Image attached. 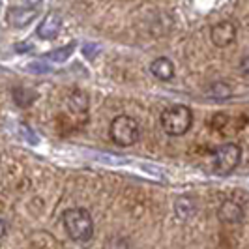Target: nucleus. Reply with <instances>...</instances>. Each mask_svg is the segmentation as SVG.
<instances>
[{"mask_svg": "<svg viewBox=\"0 0 249 249\" xmlns=\"http://www.w3.org/2000/svg\"><path fill=\"white\" fill-rule=\"evenodd\" d=\"M109 137L116 146H133L141 139V124L129 114H120L109 125Z\"/></svg>", "mask_w": 249, "mask_h": 249, "instance_id": "3", "label": "nucleus"}, {"mask_svg": "<svg viewBox=\"0 0 249 249\" xmlns=\"http://www.w3.org/2000/svg\"><path fill=\"white\" fill-rule=\"evenodd\" d=\"M23 4V8H36L37 4H41L43 0H19Z\"/></svg>", "mask_w": 249, "mask_h": 249, "instance_id": "14", "label": "nucleus"}, {"mask_svg": "<svg viewBox=\"0 0 249 249\" xmlns=\"http://www.w3.org/2000/svg\"><path fill=\"white\" fill-rule=\"evenodd\" d=\"M161 129L171 137H182L193 125V112L186 105H173L167 107L160 116Z\"/></svg>", "mask_w": 249, "mask_h": 249, "instance_id": "2", "label": "nucleus"}, {"mask_svg": "<svg viewBox=\"0 0 249 249\" xmlns=\"http://www.w3.org/2000/svg\"><path fill=\"white\" fill-rule=\"evenodd\" d=\"M71 49H73V45H70V47H64V49L56 51V53H51V58L53 60H64L70 53H71Z\"/></svg>", "mask_w": 249, "mask_h": 249, "instance_id": "13", "label": "nucleus"}, {"mask_svg": "<svg viewBox=\"0 0 249 249\" xmlns=\"http://www.w3.org/2000/svg\"><path fill=\"white\" fill-rule=\"evenodd\" d=\"M217 217L225 225H240L246 217V212H244V206L240 202L227 199L221 202V206L217 210Z\"/></svg>", "mask_w": 249, "mask_h": 249, "instance_id": "6", "label": "nucleus"}, {"mask_svg": "<svg viewBox=\"0 0 249 249\" xmlns=\"http://www.w3.org/2000/svg\"><path fill=\"white\" fill-rule=\"evenodd\" d=\"M36 15H37V12L34 8H12V10L8 12V21H10L13 26H17V28H23V26L28 25Z\"/></svg>", "mask_w": 249, "mask_h": 249, "instance_id": "9", "label": "nucleus"}, {"mask_svg": "<svg viewBox=\"0 0 249 249\" xmlns=\"http://www.w3.org/2000/svg\"><path fill=\"white\" fill-rule=\"evenodd\" d=\"M175 212L182 221H187L195 213V200L189 199V197H180L175 202Z\"/></svg>", "mask_w": 249, "mask_h": 249, "instance_id": "10", "label": "nucleus"}, {"mask_svg": "<svg viewBox=\"0 0 249 249\" xmlns=\"http://www.w3.org/2000/svg\"><path fill=\"white\" fill-rule=\"evenodd\" d=\"M238 36V28L232 21H221V23H215L210 30V39L215 47L225 49L229 45H232L236 41Z\"/></svg>", "mask_w": 249, "mask_h": 249, "instance_id": "5", "label": "nucleus"}, {"mask_svg": "<svg viewBox=\"0 0 249 249\" xmlns=\"http://www.w3.org/2000/svg\"><path fill=\"white\" fill-rule=\"evenodd\" d=\"M60 28H62V19H60V15L51 12L43 17L41 25L37 26V36L41 37V39H53L54 36H58Z\"/></svg>", "mask_w": 249, "mask_h": 249, "instance_id": "7", "label": "nucleus"}, {"mask_svg": "<svg viewBox=\"0 0 249 249\" xmlns=\"http://www.w3.org/2000/svg\"><path fill=\"white\" fill-rule=\"evenodd\" d=\"M64 229L77 244H87L94 236V219L87 208H70L64 212Z\"/></svg>", "mask_w": 249, "mask_h": 249, "instance_id": "1", "label": "nucleus"}, {"mask_svg": "<svg viewBox=\"0 0 249 249\" xmlns=\"http://www.w3.org/2000/svg\"><path fill=\"white\" fill-rule=\"evenodd\" d=\"M240 160H242V148L236 142H227L223 146L215 150L210 158L212 161V171L219 176H227L231 175L238 165H240Z\"/></svg>", "mask_w": 249, "mask_h": 249, "instance_id": "4", "label": "nucleus"}, {"mask_svg": "<svg viewBox=\"0 0 249 249\" xmlns=\"http://www.w3.org/2000/svg\"><path fill=\"white\" fill-rule=\"evenodd\" d=\"M70 107H71L75 112H79V114H87V111H88L87 94H85V92H81V90L71 92V96H70Z\"/></svg>", "mask_w": 249, "mask_h": 249, "instance_id": "12", "label": "nucleus"}, {"mask_svg": "<svg viewBox=\"0 0 249 249\" xmlns=\"http://www.w3.org/2000/svg\"><path fill=\"white\" fill-rule=\"evenodd\" d=\"M150 73L154 75L156 79L160 81H171L175 77V64L171 62L167 56H160V58H154L150 62Z\"/></svg>", "mask_w": 249, "mask_h": 249, "instance_id": "8", "label": "nucleus"}, {"mask_svg": "<svg viewBox=\"0 0 249 249\" xmlns=\"http://www.w3.org/2000/svg\"><path fill=\"white\" fill-rule=\"evenodd\" d=\"M206 94H208L212 100L223 101L232 96V90H231V87H229L227 83H212V85L208 87V90H206Z\"/></svg>", "mask_w": 249, "mask_h": 249, "instance_id": "11", "label": "nucleus"}, {"mask_svg": "<svg viewBox=\"0 0 249 249\" xmlns=\"http://www.w3.org/2000/svg\"><path fill=\"white\" fill-rule=\"evenodd\" d=\"M6 231H8V227H6V223L0 219V240L6 236Z\"/></svg>", "mask_w": 249, "mask_h": 249, "instance_id": "15", "label": "nucleus"}, {"mask_svg": "<svg viewBox=\"0 0 249 249\" xmlns=\"http://www.w3.org/2000/svg\"><path fill=\"white\" fill-rule=\"evenodd\" d=\"M242 73L248 75V56H244V60H242Z\"/></svg>", "mask_w": 249, "mask_h": 249, "instance_id": "16", "label": "nucleus"}]
</instances>
